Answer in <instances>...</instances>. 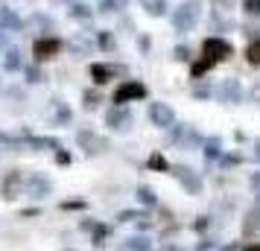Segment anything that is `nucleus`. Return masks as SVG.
<instances>
[{"label":"nucleus","mask_w":260,"mask_h":251,"mask_svg":"<svg viewBox=\"0 0 260 251\" xmlns=\"http://www.w3.org/2000/svg\"><path fill=\"white\" fill-rule=\"evenodd\" d=\"M202 18V0H181L176 9L170 12V24L178 35H187Z\"/></svg>","instance_id":"obj_1"},{"label":"nucleus","mask_w":260,"mask_h":251,"mask_svg":"<svg viewBox=\"0 0 260 251\" xmlns=\"http://www.w3.org/2000/svg\"><path fill=\"white\" fill-rule=\"evenodd\" d=\"M146 96H149V88L141 79H123L111 94V105H129V102H138V99H146Z\"/></svg>","instance_id":"obj_2"},{"label":"nucleus","mask_w":260,"mask_h":251,"mask_svg":"<svg viewBox=\"0 0 260 251\" xmlns=\"http://www.w3.org/2000/svg\"><path fill=\"white\" fill-rule=\"evenodd\" d=\"M76 146H79L88 158H96V155H106L108 149H111V140L103 137L100 132H94V129H79V132H76Z\"/></svg>","instance_id":"obj_3"},{"label":"nucleus","mask_w":260,"mask_h":251,"mask_svg":"<svg viewBox=\"0 0 260 251\" xmlns=\"http://www.w3.org/2000/svg\"><path fill=\"white\" fill-rule=\"evenodd\" d=\"M135 126V114L129 105H108L106 108V129L114 134H129Z\"/></svg>","instance_id":"obj_4"},{"label":"nucleus","mask_w":260,"mask_h":251,"mask_svg":"<svg viewBox=\"0 0 260 251\" xmlns=\"http://www.w3.org/2000/svg\"><path fill=\"white\" fill-rule=\"evenodd\" d=\"M170 175L181 184V190L187 193V196H202V190H205V178H202V172H196L193 167L178 164V167L170 169Z\"/></svg>","instance_id":"obj_5"},{"label":"nucleus","mask_w":260,"mask_h":251,"mask_svg":"<svg viewBox=\"0 0 260 251\" xmlns=\"http://www.w3.org/2000/svg\"><path fill=\"white\" fill-rule=\"evenodd\" d=\"M64 47H68V44H64L59 35H41V38H36V44H32V61L44 64V61L56 59Z\"/></svg>","instance_id":"obj_6"},{"label":"nucleus","mask_w":260,"mask_h":251,"mask_svg":"<svg viewBox=\"0 0 260 251\" xmlns=\"http://www.w3.org/2000/svg\"><path fill=\"white\" fill-rule=\"evenodd\" d=\"M21 190H26V175L24 169H9V172H3V178H0V199L3 202H15Z\"/></svg>","instance_id":"obj_7"},{"label":"nucleus","mask_w":260,"mask_h":251,"mask_svg":"<svg viewBox=\"0 0 260 251\" xmlns=\"http://www.w3.org/2000/svg\"><path fill=\"white\" fill-rule=\"evenodd\" d=\"M202 56L213 59L216 64H219V61H228L231 56H234V44L225 41V38H219V35H208L205 41H202Z\"/></svg>","instance_id":"obj_8"},{"label":"nucleus","mask_w":260,"mask_h":251,"mask_svg":"<svg viewBox=\"0 0 260 251\" xmlns=\"http://www.w3.org/2000/svg\"><path fill=\"white\" fill-rule=\"evenodd\" d=\"M216 99H219L222 105H240V102L246 99V88H243V82H240L237 76H228V79H222L219 88H216Z\"/></svg>","instance_id":"obj_9"},{"label":"nucleus","mask_w":260,"mask_h":251,"mask_svg":"<svg viewBox=\"0 0 260 251\" xmlns=\"http://www.w3.org/2000/svg\"><path fill=\"white\" fill-rule=\"evenodd\" d=\"M120 73H126V67H123V64H111V61H91V67H88V76H91V82H94L96 88L114 82Z\"/></svg>","instance_id":"obj_10"},{"label":"nucleus","mask_w":260,"mask_h":251,"mask_svg":"<svg viewBox=\"0 0 260 251\" xmlns=\"http://www.w3.org/2000/svg\"><path fill=\"white\" fill-rule=\"evenodd\" d=\"M149 123H152L155 129H173L178 120H176V111L170 102H149Z\"/></svg>","instance_id":"obj_11"},{"label":"nucleus","mask_w":260,"mask_h":251,"mask_svg":"<svg viewBox=\"0 0 260 251\" xmlns=\"http://www.w3.org/2000/svg\"><path fill=\"white\" fill-rule=\"evenodd\" d=\"M50 193H53V178L50 175H44V172H29L26 175V196L29 199L41 202V199H47Z\"/></svg>","instance_id":"obj_12"},{"label":"nucleus","mask_w":260,"mask_h":251,"mask_svg":"<svg viewBox=\"0 0 260 251\" xmlns=\"http://www.w3.org/2000/svg\"><path fill=\"white\" fill-rule=\"evenodd\" d=\"M68 50L73 53V59H85V56H91V50L96 47V38H91V32H79V35H73L64 41Z\"/></svg>","instance_id":"obj_13"},{"label":"nucleus","mask_w":260,"mask_h":251,"mask_svg":"<svg viewBox=\"0 0 260 251\" xmlns=\"http://www.w3.org/2000/svg\"><path fill=\"white\" fill-rule=\"evenodd\" d=\"M24 146L29 152H59V149H64L61 140H56V137H41V134H32V132L24 137Z\"/></svg>","instance_id":"obj_14"},{"label":"nucleus","mask_w":260,"mask_h":251,"mask_svg":"<svg viewBox=\"0 0 260 251\" xmlns=\"http://www.w3.org/2000/svg\"><path fill=\"white\" fill-rule=\"evenodd\" d=\"M50 123H53V126H71L73 123L71 105H68L64 99H59V96L50 99Z\"/></svg>","instance_id":"obj_15"},{"label":"nucleus","mask_w":260,"mask_h":251,"mask_svg":"<svg viewBox=\"0 0 260 251\" xmlns=\"http://www.w3.org/2000/svg\"><path fill=\"white\" fill-rule=\"evenodd\" d=\"M24 67H26V61L21 59V50L18 47H9L0 56V70L3 73H21Z\"/></svg>","instance_id":"obj_16"},{"label":"nucleus","mask_w":260,"mask_h":251,"mask_svg":"<svg viewBox=\"0 0 260 251\" xmlns=\"http://www.w3.org/2000/svg\"><path fill=\"white\" fill-rule=\"evenodd\" d=\"M202 155H205V164H208V167H211V164H219V158L225 155L222 137H219V134H211V137L205 140V146H202Z\"/></svg>","instance_id":"obj_17"},{"label":"nucleus","mask_w":260,"mask_h":251,"mask_svg":"<svg viewBox=\"0 0 260 251\" xmlns=\"http://www.w3.org/2000/svg\"><path fill=\"white\" fill-rule=\"evenodd\" d=\"M135 199H138V204H141V207H146V210H158V207H161V199H158V193H155L149 184H138Z\"/></svg>","instance_id":"obj_18"},{"label":"nucleus","mask_w":260,"mask_h":251,"mask_svg":"<svg viewBox=\"0 0 260 251\" xmlns=\"http://www.w3.org/2000/svg\"><path fill=\"white\" fill-rule=\"evenodd\" d=\"M205 140H208V137H202L199 129L187 123V126H184V134H181V140H178V146H181L184 152H190V149H202V146H205Z\"/></svg>","instance_id":"obj_19"},{"label":"nucleus","mask_w":260,"mask_h":251,"mask_svg":"<svg viewBox=\"0 0 260 251\" xmlns=\"http://www.w3.org/2000/svg\"><path fill=\"white\" fill-rule=\"evenodd\" d=\"M24 26L26 24L18 18V12H15V9H9V6H0V29H6V32H21Z\"/></svg>","instance_id":"obj_20"},{"label":"nucleus","mask_w":260,"mask_h":251,"mask_svg":"<svg viewBox=\"0 0 260 251\" xmlns=\"http://www.w3.org/2000/svg\"><path fill=\"white\" fill-rule=\"evenodd\" d=\"M117 251H155V248H152V239L146 237V234H135V237L123 239Z\"/></svg>","instance_id":"obj_21"},{"label":"nucleus","mask_w":260,"mask_h":251,"mask_svg":"<svg viewBox=\"0 0 260 251\" xmlns=\"http://www.w3.org/2000/svg\"><path fill=\"white\" fill-rule=\"evenodd\" d=\"M138 3H141V9L149 18H167L170 15V3L167 0H138Z\"/></svg>","instance_id":"obj_22"},{"label":"nucleus","mask_w":260,"mask_h":251,"mask_svg":"<svg viewBox=\"0 0 260 251\" xmlns=\"http://www.w3.org/2000/svg\"><path fill=\"white\" fill-rule=\"evenodd\" d=\"M243 234L251 237V234H260V204L248 207L246 216H243Z\"/></svg>","instance_id":"obj_23"},{"label":"nucleus","mask_w":260,"mask_h":251,"mask_svg":"<svg viewBox=\"0 0 260 251\" xmlns=\"http://www.w3.org/2000/svg\"><path fill=\"white\" fill-rule=\"evenodd\" d=\"M94 38H96V50H100V53H114V50H117L114 29H96Z\"/></svg>","instance_id":"obj_24"},{"label":"nucleus","mask_w":260,"mask_h":251,"mask_svg":"<svg viewBox=\"0 0 260 251\" xmlns=\"http://www.w3.org/2000/svg\"><path fill=\"white\" fill-rule=\"evenodd\" d=\"M190 96H193V99H199V102H208L211 96H216V88H213L211 82H205V79H193Z\"/></svg>","instance_id":"obj_25"},{"label":"nucleus","mask_w":260,"mask_h":251,"mask_svg":"<svg viewBox=\"0 0 260 251\" xmlns=\"http://www.w3.org/2000/svg\"><path fill=\"white\" fill-rule=\"evenodd\" d=\"M68 15H71L73 21H91V18H94V9H91V6H88V3H82V0H73L71 6H68Z\"/></svg>","instance_id":"obj_26"},{"label":"nucleus","mask_w":260,"mask_h":251,"mask_svg":"<svg viewBox=\"0 0 260 251\" xmlns=\"http://www.w3.org/2000/svg\"><path fill=\"white\" fill-rule=\"evenodd\" d=\"M213 67H216V61L208 59V56H202V59H196L193 64H190V79H202V76L211 73Z\"/></svg>","instance_id":"obj_27"},{"label":"nucleus","mask_w":260,"mask_h":251,"mask_svg":"<svg viewBox=\"0 0 260 251\" xmlns=\"http://www.w3.org/2000/svg\"><path fill=\"white\" fill-rule=\"evenodd\" d=\"M108 237H111V225H108V222H96V228L91 231V242H94V248H106Z\"/></svg>","instance_id":"obj_28"},{"label":"nucleus","mask_w":260,"mask_h":251,"mask_svg":"<svg viewBox=\"0 0 260 251\" xmlns=\"http://www.w3.org/2000/svg\"><path fill=\"white\" fill-rule=\"evenodd\" d=\"M21 73H24V82H26V85H41L44 79H47L38 61H29V64H26V67H24Z\"/></svg>","instance_id":"obj_29"},{"label":"nucleus","mask_w":260,"mask_h":251,"mask_svg":"<svg viewBox=\"0 0 260 251\" xmlns=\"http://www.w3.org/2000/svg\"><path fill=\"white\" fill-rule=\"evenodd\" d=\"M100 105H103V94H100V88H85L82 91V108L85 111H96Z\"/></svg>","instance_id":"obj_30"},{"label":"nucleus","mask_w":260,"mask_h":251,"mask_svg":"<svg viewBox=\"0 0 260 251\" xmlns=\"http://www.w3.org/2000/svg\"><path fill=\"white\" fill-rule=\"evenodd\" d=\"M129 3L132 0H100V3H96V12L117 15V12H123V9H129Z\"/></svg>","instance_id":"obj_31"},{"label":"nucleus","mask_w":260,"mask_h":251,"mask_svg":"<svg viewBox=\"0 0 260 251\" xmlns=\"http://www.w3.org/2000/svg\"><path fill=\"white\" fill-rule=\"evenodd\" d=\"M0 149H9V152H18V149H26V146H24V137H21V134L0 132Z\"/></svg>","instance_id":"obj_32"},{"label":"nucleus","mask_w":260,"mask_h":251,"mask_svg":"<svg viewBox=\"0 0 260 251\" xmlns=\"http://www.w3.org/2000/svg\"><path fill=\"white\" fill-rule=\"evenodd\" d=\"M146 167L152 169V172H170V169H173V164H170L161 152H152V155L146 158Z\"/></svg>","instance_id":"obj_33"},{"label":"nucleus","mask_w":260,"mask_h":251,"mask_svg":"<svg viewBox=\"0 0 260 251\" xmlns=\"http://www.w3.org/2000/svg\"><path fill=\"white\" fill-rule=\"evenodd\" d=\"M246 161V155L243 152H225L222 158H219V169H231V167H240Z\"/></svg>","instance_id":"obj_34"},{"label":"nucleus","mask_w":260,"mask_h":251,"mask_svg":"<svg viewBox=\"0 0 260 251\" xmlns=\"http://www.w3.org/2000/svg\"><path fill=\"white\" fill-rule=\"evenodd\" d=\"M211 225H213V216L211 213H199L196 222H193V231H196V234H205V231H211Z\"/></svg>","instance_id":"obj_35"},{"label":"nucleus","mask_w":260,"mask_h":251,"mask_svg":"<svg viewBox=\"0 0 260 251\" xmlns=\"http://www.w3.org/2000/svg\"><path fill=\"white\" fill-rule=\"evenodd\" d=\"M246 61L251 67H260V41H251L246 50Z\"/></svg>","instance_id":"obj_36"},{"label":"nucleus","mask_w":260,"mask_h":251,"mask_svg":"<svg viewBox=\"0 0 260 251\" xmlns=\"http://www.w3.org/2000/svg\"><path fill=\"white\" fill-rule=\"evenodd\" d=\"M240 9H243L246 18H260V0H243Z\"/></svg>","instance_id":"obj_37"},{"label":"nucleus","mask_w":260,"mask_h":251,"mask_svg":"<svg viewBox=\"0 0 260 251\" xmlns=\"http://www.w3.org/2000/svg\"><path fill=\"white\" fill-rule=\"evenodd\" d=\"M32 24H38L41 29H47V35L53 32V29H56V21H53L50 15H41V12H36V15H32Z\"/></svg>","instance_id":"obj_38"},{"label":"nucleus","mask_w":260,"mask_h":251,"mask_svg":"<svg viewBox=\"0 0 260 251\" xmlns=\"http://www.w3.org/2000/svg\"><path fill=\"white\" fill-rule=\"evenodd\" d=\"M85 207H88L85 199H64V202H59V210H64V213L68 210H85Z\"/></svg>","instance_id":"obj_39"},{"label":"nucleus","mask_w":260,"mask_h":251,"mask_svg":"<svg viewBox=\"0 0 260 251\" xmlns=\"http://www.w3.org/2000/svg\"><path fill=\"white\" fill-rule=\"evenodd\" d=\"M184 126H187V123H176L173 129H167V144H176V146H178L181 134H184Z\"/></svg>","instance_id":"obj_40"},{"label":"nucleus","mask_w":260,"mask_h":251,"mask_svg":"<svg viewBox=\"0 0 260 251\" xmlns=\"http://www.w3.org/2000/svg\"><path fill=\"white\" fill-rule=\"evenodd\" d=\"M141 216H146V213H143V210H120L114 222H138Z\"/></svg>","instance_id":"obj_41"},{"label":"nucleus","mask_w":260,"mask_h":251,"mask_svg":"<svg viewBox=\"0 0 260 251\" xmlns=\"http://www.w3.org/2000/svg\"><path fill=\"white\" fill-rule=\"evenodd\" d=\"M155 225H158V222H155L152 216H141V219H138V222H135V228H138V231H141V234H149V231H152Z\"/></svg>","instance_id":"obj_42"},{"label":"nucleus","mask_w":260,"mask_h":251,"mask_svg":"<svg viewBox=\"0 0 260 251\" xmlns=\"http://www.w3.org/2000/svg\"><path fill=\"white\" fill-rule=\"evenodd\" d=\"M138 47H141L143 56H149V50H152V38L146 35V32H138Z\"/></svg>","instance_id":"obj_43"},{"label":"nucleus","mask_w":260,"mask_h":251,"mask_svg":"<svg viewBox=\"0 0 260 251\" xmlns=\"http://www.w3.org/2000/svg\"><path fill=\"white\" fill-rule=\"evenodd\" d=\"M173 56H176V61H190L193 56H190V47L187 44H178L176 50H173Z\"/></svg>","instance_id":"obj_44"},{"label":"nucleus","mask_w":260,"mask_h":251,"mask_svg":"<svg viewBox=\"0 0 260 251\" xmlns=\"http://www.w3.org/2000/svg\"><path fill=\"white\" fill-rule=\"evenodd\" d=\"M56 164H59V167H71V164H73V155L68 152V149H59V152H56Z\"/></svg>","instance_id":"obj_45"},{"label":"nucleus","mask_w":260,"mask_h":251,"mask_svg":"<svg viewBox=\"0 0 260 251\" xmlns=\"http://www.w3.org/2000/svg\"><path fill=\"white\" fill-rule=\"evenodd\" d=\"M213 3V15H225L231 9V0H211Z\"/></svg>","instance_id":"obj_46"},{"label":"nucleus","mask_w":260,"mask_h":251,"mask_svg":"<svg viewBox=\"0 0 260 251\" xmlns=\"http://www.w3.org/2000/svg\"><path fill=\"white\" fill-rule=\"evenodd\" d=\"M213 248H216V239H213V237H202L199 239V248H196V251H213Z\"/></svg>","instance_id":"obj_47"},{"label":"nucleus","mask_w":260,"mask_h":251,"mask_svg":"<svg viewBox=\"0 0 260 251\" xmlns=\"http://www.w3.org/2000/svg\"><path fill=\"white\" fill-rule=\"evenodd\" d=\"M6 96H9V99H24V88H21V85H12V88H9V91H6Z\"/></svg>","instance_id":"obj_48"},{"label":"nucleus","mask_w":260,"mask_h":251,"mask_svg":"<svg viewBox=\"0 0 260 251\" xmlns=\"http://www.w3.org/2000/svg\"><path fill=\"white\" fill-rule=\"evenodd\" d=\"M158 251H184V248H181L178 242H173V239H164V242H161V248H158Z\"/></svg>","instance_id":"obj_49"},{"label":"nucleus","mask_w":260,"mask_h":251,"mask_svg":"<svg viewBox=\"0 0 260 251\" xmlns=\"http://www.w3.org/2000/svg\"><path fill=\"white\" fill-rule=\"evenodd\" d=\"M6 50H9V32H6V29H0V56H3Z\"/></svg>","instance_id":"obj_50"},{"label":"nucleus","mask_w":260,"mask_h":251,"mask_svg":"<svg viewBox=\"0 0 260 251\" xmlns=\"http://www.w3.org/2000/svg\"><path fill=\"white\" fill-rule=\"evenodd\" d=\"M21 219H32V216H41V207H26V210H21Z\"/></svg>","instance_id":"obj_51"},{"label":"nucleus","mask_w":260,"mask_h":251,"mask_svg":"<svg viewBox=\"0 0 260 251\" xmlns=\"http://www.w3.org/2000/svg\"><path fill=\"white\" fill-rule=\"evenodd\" d=\"M248 187H251L254 193L260 190V172H251V175H248Z\"/></svg>","instance_id":"obj_52"},{"label":"nucleus","mask_w":260,"mask_h":251,"mask_svg":"<svg viewBox=\"0 0 260 251\" xmlns=\"http://www.w3.org/2000/svg\"><path fill=\"white\" fill-rule=\"evenodd\" d=\"M248 96H251V102H257L260 105V82L251 85V91H248Z\"/></svg>","instance_id":"obj_53"},{"label":"nucleus","mask_w":260,"mask_h":251,"mask_svg":"<svg viewBox=\"0 0 260 251\" xmlns=\"http://www.w3.org/2000/svg\"><path fill=\"white\" fill-rule=\"evenodd\" d=\"M251 158H254V164H260V137L254 140V146H251Z\"/></svg>","instance_id":"obj_54"},{"label":"nucleus","mask_w":260,"mask_h":251,"mask_svg":"<svg viewBox=\"0 0 260 251\" xmlns=\"http://www.w3.org/2000/svg\"><path fill=\"white\" fill-rule=\"evenodd\" d=\"M240 251H260V242H246Z\"/></svg>","instance_id":"obj_55"},{"label":"nucleus","mask_w":260,"mask_h":251,"mask_svg":"<svg viewBox=\"0 0 260 251\" xmlns=\"http://www.w3.org/2000/svg\"><path fill=\"white\" fill-rule=\"evenodd\" d=\"M219 251H237V245H234V242H231V245H222V248H219Z\"/></svg>","instance_id":"obj_56"},{"label":"nucleus","mask_w":260,"mask_h":251,"mask_svg":"<svg viewBox=\"0 0 260 251\" xmlns=\"http://www.w3.org/2000/svg\"><path fill=\"white\" fill-rule=\"evenodd\" d=\"M254 204H260V190H257V193H254Z\"/></svg>","instance_id":"obj_57"},{"label":"nucleus","mask_w":260,"mask_h":251,"mask_svg":"<svg viewBox=\"0 0 260 251\" xmlns=\"http://www.w3.org/2000/svg\"><path fill=\"white\" fill-rule=\"evenodd\" d=\"M61 251H76V248H61Z\"/></svg>","instance_id":"obj_58"},{"label":"nucleus","mask_w":260,"mask_h":251,"mask_svg":"<svg viewBox=\"0 0 260 251\" xmlns=\"http://www.w3.org/2000/svg\"><path fill=\"white\" fill-rule=\"evenodd\" d=\"M0 91H3V85H0Z\"/></svg>","instance_id":"obj_59"}]
</instances>
